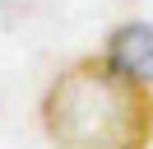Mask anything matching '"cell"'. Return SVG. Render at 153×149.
<instances>
[{
  "instance_id": "cell-2",
  "label": "cell",
  "mask_w": 153,
  "mask_h": 149,
  "mask_svg": "<svg viewBox=\"0 0 153 149\" xmlns=\"http://www.w3.org/2000/svg\"><path fill=\"white\" fill-rule=\"evenodd\" d=\"M102 61L111 65V70L139 79V84H153V23H144V19L116 23L111 33H107Z\"/></svg>"
},
{
  "instance_id": "cell-1",
  "label": "cell",
  "mask_w": 153,
  "mask_h": 149,
  "mask_svg": "<svg viewBox=\"0 0 153 149\" xmlns=\"http://www.w3.org/2000/svg\"><path fill=\"white\" fill-rule=\"evenodd\" d=\"M42 130L56 149H149L153 84L111 70L102 56H79L42 93Z\"/></svg>"
}]
</instances>
